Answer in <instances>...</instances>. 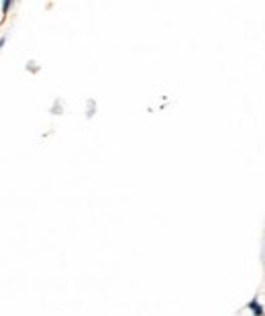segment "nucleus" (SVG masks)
Here are the masks:
<instances>
[{
    "instance_id": "f03ea898",
    "label": "nucleus",
    "mask_w": 265,
    "mask_h": 316,
    "mask_svg": "<svg viewBox=\"0 0 265 316\" xmlns=\"http://www.w3.org/2000/svg\"><path fill=\"white\" fill-rule=\"evenodd\" d=\"M10 4H12V2H10V0H6V2L2 4V12H6V10L10 8Z\"/></svg>"
},
{
    "instance_id": "f257e3e1",
    "label": "nucleus",
    "mask_w": 265,
    "mask_h": 316,
    "mask_svg": "<svg viewBox=\"0 0 265 316\" xmlns=\"http://www.w3.org/2000/svg\"><path fill=\"white\" fill-rule=\"evenodd\" d=\"M249 308H251V310H253V312H255L257 316H261V314H263V310H261V306H259V304H257L255 300H251V302H249Z\"/></svg>"
},
{
    "instance_id": "7ed1b4c3",
    "label": "nucleus",
    "mask_w": 265,
    "mask_h": 316,
    "mask_svg": "<svg viewBox=\"0 0 265 316\" xmlns=\"http://www.w3.org/2000/svg\"><path fill=\"white\" fill-rule=\"evenodd\" d=\"M4 41H6V37H2V39H0V47H2V45H4Z\"/></svg>"
}]
</instances>
